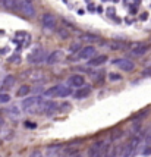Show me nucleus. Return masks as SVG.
<instances>
[{"mask_svg":"<svg viewBox=\"0 0 151 157\" xmlns=\"http://www.w3.org/2000/svg\"><path fill=\"white\" fill-rule=\"evenodd\" d=\"M138 144H139V138L135 137L129 144H128V145H126V148H125V151H123V154H122V157H130V154L134 153V150H135V147H137Z\"/></svg>","mask_w":151,"mask_h":157,"instance_id":"8","label":"nucleus"},{"mask_svg":"<svg viewBox=\"0 0 151 157\" xmlns=\"http://www.w3.org/2000/svg\"><path fill=\"white\" fill-rule=\"evenodd\" d=\"M106 60H107V56L106 55L94 56V57H91V59H89V65H91V66H100V65H103Z\"/></svg>","mask_w":151,"mask_h":157,"instance_id":"13","label":"nucleus"},{"mask_svg":"<svg viewBox=\"0 0 151 157\" xmlns=\"http://www.w3.org/2000/svg\"><path fill=\"white\" fill-rule=\"evenodd\" d=\"M60 107H62V112H68V110L70 109V104H69V103H63Z\"/></svg>","mask_w":151,"mask_h":157,"instance_id":"28","label":"nucleus"},{"mask_svg":"<svg viewBox=\"0 0 151 157\" xmlns=\"http://www.w3.org/2000/svg\"><path fill=\"white\" fill-rule=\"evenodd\" d=\"M147 52H148V46H147V44H142V43H138V44H135V47L132 50V55L142 56V55H145Z\"/></svg>","mask_w":151,"mask_h":157,"instance_id":"10","label":"nucleus"},{"mask_svg":"<svg viewBox=\"0 0 151 157\" xmlns=\"http://www.w3.org/2000/svg\"><path fill=\"white\" fill-rule=\"evenodd\" d=\"M15 9L22 12V13L25 15V16H28V18H34L35 16L34 6H32V3L28 2V0H16V2H15Z\"/></svg>","mask_w":151,"mask_h":157,"instance_id":"1","label":"nucleus"},{"mask_svg":"<svg viewBox=\"0 0 151 157\" xmlns=\"http://www.w3.org/2000/svg\"><path fill=\"white\" fill-rule=\"evenodd\" d=\"M110 79H113V81H115V79H120V76L115 75V74H110Z\"/></svg>","mask_w":151,"mask_h":157,"instance_id":"31","label":"nucleus"},{"mask_svg":"<svg viewBox=\"0 0 151 157\" xmlns=\"http://www.w3.org/2000/svg\"><path fill=\"white\" fill-rule=\"evenodd\" d=\"M107 151H109V145L103 141H97L91 148L88 150V156L89 157H106L107 156Z\"/></svg>","mask_w":151,"mask_h":157,"instance_id":"2","label":"nucleus"},{"mask_svg":"<svg viewBox=\"0 0 151 157\" xmlns=\"http://www.w3.org/2000/svg\"><path fill=\"white\" fill-rule=\"evenodd\" d=\"M0 2H2V5L6 7V9H10V10L15 9V2L16 0H0Z\"/></svg>","mask_w":151,"mask_h":157,"instance_id":"20","label":"nucleus"},{"mask_svg":"<svg viewBox=\"0 0 151 157\" xmlns=\"http://www.w3.org/2000/svg\"><path fill=\"white\" fill-rule=\"evenodd\" d=\"M44 56H46V52L44 50H35L29 55V63H41L44 60Z\"/></svg>","mask_w":151,"mask_h":157,"instance_id":"6","label":"nucleus"},{"mask_svg":"<svg viewBox=\"0 0 151 157\" xmlns=\"http://www.w3.org/2000/svg\"><path fill=\"white\" fill-rule=\"evenodd\" d=\"M7 112H10V113H15V115H18V113H19V110H18V107H16V106L10 107V109L7 110Z\"/></svg>","mask_w":151,"mask_h":157,"instance_id":"29","label":"nucleus"},{"mask_svg":"<svg viewBox=\"0 0 151 157\" xmlns=\"http://www.w3.org/2000/svg\"><path fill=\"white\" fill-rule=\"evenodd\" d=\"M142 75H144V76H150V75H151V68L145 69L144 72H142Z\"/></svg>","mask_w":151,"mask_h":157,"instance_id":"30","label":"nucleus"},{"mask_svg":"<svg viewBox=\"0 0 151 157\" xmlns=\"http://www.w3.org/2000/svg\"><path fill=\"white\" fill-rule=\"evenodd\" d=\"M25 125H27L28 128H35V123H29V122H27Z\"/></svg>","mask_w":151,"mask_h":157,"instance_id":"33","label":"nucleus"},{"mask_svg":"<svg viewBox=\"0 0 151 157\" xmlns=\"http://www.w3.org/2000/svg\"><path fill=\"white\" fill-rule=\"evenodd\" d=\"M70 93H72V90L69 88V87L62 85V87H60V91H59V94H57V97H68V96H70Z\"/></svg>","mask_w":151,"mask_h":157,"instance_id":"18","label":"nucleus"},{"mask_svg":"<svg viewBox=\"0 0 151 157\" xmlns=\"http://www.w3.org/2000/svg\"><path fill=\"white\" fill-rule=\"evenodd\" d=\"M29 91H31V88L28 87V85H21V88L18 90V97H25L27 94H29Z\"/></svg>","mask_w":151,"mask_h":157,"instance_id":"19","label":"nucleus"},{"mask_svg":"<svg viewBox=\"0 0 151 157\" xmlns=\"http://www.w3.org/2000/svg\"><path fill=\"white\" fill-rule=\"evenodd\" d=\"M60 87H62V85H55V87L48 88L47 91L44 93V96H46V97H57L59 91H60Z\"/></svg>","mask_w":151,"mask_h":157,"instance_id":"17","label":"nucleus"},{"mask_svg":"<svg viewBox=\"0 0 151 157\" xmlns=\"http://www.w3.org/2000/svg\"><path fill=\"white\" fill-rule=\"evenodd\" d=\"M2 125H3V121H2V119H0V126H2Z\"/></svg>","mask_w":151,"mask_h":157,"instance_id":"35","label":"nucleus"},{"mask_svg":"<svg viewBox=\"0 0 151 157\" xmlns=\"http://www.w3.org/2000/svg\"><path fill=\"white\" fill-rule=\"evenodd\" d=\"M89 94H91V87H79V90L76 91L75 97L78 100H84V98H87Z\"/></svg>","mask_w":151,"mask_h":157,"instance_id":"12","label":"nucleus"},{"mask_svg":"<svg viewBox=\"0 0 151 157\" xmlns=\"http://www.w3.org/2000/svg\"><path fill=\"white\" fill-rule=\"evenodd\" d=\"M43 100H41V96H34V97H28L22 101V107L24 109H32L35 104H40Z\"/></svg>","mask_w":151,"mask_h":157,"instance_id":"5","label":"nucleus"},{"mask_svg":"<svg viewBox=\"0 0 151 157\" xmlns=\"http://www.w3.org/2000/svg\"><path fill=\"white\" fill-rule=\"evenodd\" d=\"M15 81H16V78L13 75L5 76V79L2 82V90H10L15 85Z\"/></svg>","mask_w":151,"mask_h":157,"instance_id":"11","label":"nucleus"},{"mask_svg":"<svg viewBox=\"0 0 151 157\" xmlns=\"http://www.w3.org/2000/svg\"><path fill=\"white\" fill-rule=\"evenodd\" d=\"M113 65H116L119 68L125 71V72H130V71H134L135 69V63L129 59H115L113 60Z\"/></svg>","mask_w":151,"mask_h":157,"instance_id":"3","label":"nucleus"},{"mask_svg":"<svg viewBox=\"0 0 151 157\" xmlns=\"http://www.w3.org/2000/svg\"><path fill=\"white\" fill-rule=\"evenodd\" d=\"M69 85L70 87H82L84 82H85V79H84L82 75H74L69 78Z\"/></svg>","mask_w":151,"mask_h":157,"instance_id":"9","label":"nucleus"},{"mask_svg":"<svg viewBox=\"0 0 151 157\" xmlns=\"http://www.w3.org/2000/svg\"><path fill=\"white\" fill-rule=\"evenodd\" d=\"M35 75H31V79H34V81H38V79H43L44 78V74L43 72H34Z\"/></svg>","mask_w":151,"mask_h":157,"instance_id":"24","label":"nucleus"},{"mask_svg":"<svg viewBox=\"0 0 151 157\" xmlns=\"http://www.w3.org/2000/svg\"><path fill=\"white\" fill-rule=\"evenodd\" d=\"M125 135V132L122 129H116V131H113V134H111V138L113 140H119V138H122Z\"/></svg>","mask_w":151,"mask_h":157,"instance_id":"21","label":"nucleus"},{"mask_svg":"<svg viewBox=\"0 0 151 157\" xmlns=\"http://www.w3.org/2000/svg\"><path fill=\"white\" fill-rule=\"evenodd\" d=\"M31 157H41V156H40V153H38V151H35V153Z\"/></svg>","mask_w":151,"mask_h":157,"instance_id":"34","label":"nucleus"},{"mask_svg":"<svg viewBox=\"0 0 151 157\" xmlns=\"http://www.w3.org/2000/svg\"><path fill=\"white\" fill-rule=\"evenodd\" d=\"M43 27L46 28V29H55L56 28V18L55 15L51 13H44L43 15Z\"/></svg>","mask_w":151,"mask_h":157,"instance_id":"4","label":"nucleus"},{"mask_svg":"<svg viewBox=\"0 0 151 157\" xmlns=\"http://www.w3.org/2000/svg\"><path fill=\"white\" fill-rule=\"evenodd\" d=\"M82 38H84L85 41H92V43L98 41V37H97V35H94V34H84Z\"/></svg>","mask_w":151,"mask_h":157,"instance_id":"22","label":"nucleus"},{"mask_svg":"<svg viewBox=\"0 0 151 157\" xmlns=\"http://www.w3.org/2000/svg\"><path fill=\"white\" fill-rule=\"evenodd\" d=\"M9 62H12V63H19V62H21V56H18V55L12 56V57H9Z\"/></svg>","mask_w":151,"mask_h":157,"instance_id":"26","label":"nucleus"},{"mask_svg":"<svg viewBox=\"0 0 151 157\" xmlns=\"http://www.w3.org/2000/svg\"><path fill=\"white\" fill-rule=\"evenodd\" d=\"M109 47L111 48V50H116V52H122V50H126L128 44L123 43V41H113V43L109 44Z\"/></svg>","mask_w":151,"mask_h":157,"instance_id":"15","label":"nucleus"},{"mask_svg":"<svg viewBox=\"0 0 151 157\" xmlns=\"http://www.w3.org/2000/svg\"><path fill=\"white\" fill-rule=\"evenodd\" d=\"M96 47H92V46H87L85 48H82L79 53H78V56L81 57V59H91V57H94L96 56Z\"/></svg>","mask_w":151,"mask_h":157,"instance_id":"7","label":"nucleus"},{"mask_svg":"<svg viewBox=\"0 0 151 157\" xmlns=\"http://www.w3.org/2000/svg\"><path fill=\"white\" fill-rule=\"evenodd\" d=\"M144 154H145V156H147V154H151V147H150V148H145V150H144Z\"/></svg>","mask_w":151,"mask_h":157,"instance_id":"32","label":"nucleus"},{"mask_svg":"<svg viewBox=\"0 0 151 157\" xmlns=\"http://www.w3.org/2000/svg\"><path fill=\"white\" fill-rule=\"evenodd\" d=\"M7 101H10V96L6 94V93H2L0 94V104L2 103H7Z\"/></svg>","mask_w":151,"mask_h":157,"instance_id":"23","label":"nucleus"},{"mask_svg":"<svg viewBox=\"0 0 151 157\" xmlns=\"http://www.w3.org/2000/svg\"><path fill=\"white\" fill-rule=\"evenodd\" d=\"M56 107H57L56 101H41V109L46 113H51L53 110H56Z\"/></svg>","mask_w":151,"mask_h":157,"instance_id":"14","label":"nucleus"},{"mask_svg":"<svg viewBox=\"0 0 151 157\" xmlns=\"http://www.w3.org/2000/svg\"><path fill=\"white\" fill-rule=\"evenodd\" d=\"M78 48L81 50V44H79V43H75V44H72L70 50H72V52H78Z\"/></svg>","mask_w":151,"mask_h":157,"instance_id":"27","label":"nucleus"},{"mask_svg":"<svg viewBox=\"0 0 151 157\" xmlns=\"http://www.w3.org/2000/svg\"><path fill=\"white\" fill-rule=\"evenodd\" d=\"M59 34H60V37H62L63 40H66V38H69V33H68V29H59Z\"/></svg>","mask_w":151,"mask_h":157,"instance_id":"25","label":"nucleus"},{"mask_svg":"<svg viewBox=\"0 0 151 157\" xmlns=\"http://www.w3.org/2000/svg\"><path fill=\"white\" fill-rule=\"evenodd\" d=\"M60 56H62V52H60V50H56V52H53V53L47 57V63H48V65H55L56 62H59Z\"/></svg>","mask_w":151,"mask_h":157,"instance_id":"16","label":"nucleus"}]
</instances>
